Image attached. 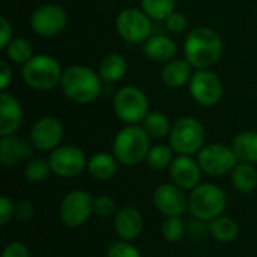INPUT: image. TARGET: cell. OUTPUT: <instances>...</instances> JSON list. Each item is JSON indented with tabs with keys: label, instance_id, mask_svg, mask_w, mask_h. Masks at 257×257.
Here are the masks:
<instances>
[{
	"label": "cell",
	"instance_id": "obj_1",
	"mask_svg": "<svg viewBox=\"0 0 257 257\" xmlns=\"http://www.w3.org/2000/svg\"><path fill=\"white\" fill-rule=\"evenodd\" d=\"M223 53V41L220 35L209 27H197L187 36L184 42L185 60L197 69H208L215 65Z\"/></svg>",
	"mask_w": 257,
	"mask_h": 257
},
{
	"label": "cell",
	"instance_id": "obj_2",
	"mask_svg": "<svg viewBox=\"0 0 257 257\" xmlns=\"http://www.w3.org/2000/svg\"><path fill=\"white\" fill-rule=\"evenodd\" d=\"M60 86L68 99L77 104H89L101 93V77L87 66L75 65L63 71Z\"/></svg>",
	"mask_w": 257,
	"mask_h": 257
},
{
	"label": "cell",
	"instance_id": "obj_3",
	"mask_svg": "<svg viewBox=\"0 0 257 257\" xmlns=\"http://www.w3.org/2000/svg\"><path fill=\"white\" fill-rule=\"evenodd\" d=\"M149 134L143 126L128 125L122 128L113 142V155L122 166H137L143 163L149 154Z\"/></svg>",
	"mask_w": 257,
	"mask_h": 257
},
{
	"label": "cell",
	"instance_id": "obj_4",
	"mask_svg": "<svg viewBox=\"0 0 257 257\" xmlns=\"http://www.w3.org/2000/svg\"><path fill=\"white\" fill-rule=\"evenodd\" d=\"M227 208V196L220 185L205 182L191 190L188 196V211L193 218L211 221L224 214Z\"/></svg>",
	"mask_w": 257,
	"mask_h": 257
},
{
	"label": "cell",
	"instance_id": "obj_5",
	"mask_svg": "<svg viewBox=\"0 0 257 257\" xmlns=\"http://www.w3.org/2000/svg\"><path fill=\"white\" fill-rule=\"evenodd\" d=\"M63 71L51 56L38 54L23 65L21 75L26 84L35 90H51L62 81Z\"/></svg>",
	"mask_w": 257,
	"mask_h": 257
},
{
	"label": "cell",
	"instance_id": "obj_6",
	"mask_svg": "<svg viewBox=\"0 0 257 257\" xmlns=\"http://www.w3.org/2000/svg\"><path fill=\"white\" fill-rule=\"evenodd\" d=\"M206 133L203 125L194 117H181L169 134L170 148L179 155H194L205 146Z\"/></svg>",
	"mask_w": 257,
	"mask_h": 257
},
{
	"label": "cell",
	"instance_id": "obj_7",
	"mask_svg": "<svg viewBox=\"0 0 257 257\" xmlns=\"http://www.w3.org/2000/svg\"><path fill=\"white\" fill-rule=\"evenodd\" d=\"M113 107L116 116L128 125L143 122L149 113V102L145 92L134 86L122 87L114 96Z\"/></svg>",
	"mask_w": 257,
	"mask_h": 257
},
{
	"label": "cell",
	"instance_id": "obj_8",
	"mask_svg": "<svg viewBox=\"0 0 257 257\" xmlns=\"http://www.w3.org/2000/svg\"><path fill=\"white\" fill-rule=\"evenodd\" d=\"M95 197L84 190L69 191L60 202L59 215L66 227H81L93 214Z\"/></svg>",
	"mask_w": 257,
	"mask_h": 257
},
{
	"label": "cell",
	"instance_id": "obj_9",
	"mask_svg": "<svg viewBox=\"0 0 257 257\" xmlns=\"http://www.w3.org/2000/svg\"><path fill=\"white\" fill-rule=\"evenodd\" d=\"M197 163L203 173L209 176H224L232 173L239 161L232 148L223 143H214L202 148L197 154Z\"/></svg>",
	"mask_w": 257,
	"mask_h": 257
},
{
	"label": "cell",
	"instance_id": "obj_10",
	"mask_svg": "<svg viewBox=\"0 0 257 257\" xmlns=\"http://www.w3.org/2000/svg\"><path fill=\"white\" fill-rule=\"evenodd\" d=\"M116 30L125 41L131 44L146 42L152 32L151 17L143 9H123L116 17Z\"/></svg>",
	"mask_w": 257,
	"mask_h": 257
},
{
	"label": "cell",
	"instance_id": "obj_11",
	"mask_svg": "<svg viewBox=\"0 0 257 257\" xmlns=\"http://www.w3.org/2000/svg\"><path fill=\"white\" fill-rule=\"evenodd\" d=\"M87 161L84 152L77 146H59L48 157L51 172L65 179L81 175L87 169Z\"/></svg>",
	"mask_w": 257,
	"mask_h": 257
},
{
	"label": "cell",
	"instance_id": "obj_12",
	"mask_svg": "<svg viewBox=\"0 0 257 257\" xmlns=\"http://www.w3.org/2000/svg\"><path fill=\"white\" fill-rule=\"evenodd\" d=\"M188 84L193 99L203 107H212L218 104L223 96L221 80L211 71L199 69L193 74Z\"/></svg>",
	"mask_w": 257,
	"mask_h": 257
},
{
	"label": "cell",
	"instance_id": "obj_13",
	"mask_svg": "<svg viewBox=\"0 0 257 257\" xmlns=\"http://www.w3.org/2000/svg\"><path fill=\"white\" fill-rule=\"evenodd\" d=\"M152 200L157 211L166 218L182 217L188 211V197L185 196V191L173 182L161 184L157 187Z\"/></svg>",
	"mask_w": 257,
	"mask_h": 257
},
{
	"label": "cell",
	"instance_id": "obj_14",
	"mask_svg": "<svg viewBox=\"0 0 257 257\" xmlns=\"http://www.w3.org/2000/svg\"><path fill=\"white\" fill-rule=\"evenodd\" d=\"M66 12L56 5H44L33 11L30 27L39 36H56L66 26Z\"/></svg>",
	"mask_w": 257,
	"mask_h": 257
},
{
	"label": "cell",
	"instance_id": "obj_15",
	"mask_svg": "<svg viewBox=\"0 0 257 257\" xmlns=\"http://www.w3.org/2000/svg\"><path fill=\"white\" fill-rule=\"evenodd\" d=\"M63 139V125L57 117H41L30 130V143L35 149L48 152L59 148Z\"/></svg>",
	"mask_w": 257,
	"mask_h": 257
},
{
	"label": "cell",
	"instance_id": "obj_16",
	"mask_svg": "<svg viewBox=\"0 0 257 257\" xmlns=\"http://www.w3.org/2000/svg\"><path fill=\"white\" fill-rule=\"evenodd\" d=\"M169 173L175 185H178L184 191H191L200 184L203 172L197 160H193L190 155H179L172 161Z\"/></svg>",
	"mask_w": 257,
	"mask_h": 257
},
{
	"label": "cell",
	"instance_id": "obj_17",
	"mask_svg": "<svg viewBox=\"0 0 257 257\" xmlns=\"http://www.w3.org/2000/svg\"><path fill=\"white\" fill-rule=\"evenodd\" d=\"M114 232L122 241H134L143 232V217L140 211L134 206H123L114 215Z\"/></svg>",
	"mask_w": 257,
	"mask_h": 257
},
{
	"label": "cell",
	"instance_id": "obj_18",
	"mask_svg": "<svg viewBox=\"0 0 257 257\" xmlns=\"http://www.w3.org/2000/svg\"><path fill=\"white\" fill-rule=\"evenodd\" d=\"M23 123V110L20 102L9 93L0 95V136H12Z\"/></svg>",
	"mask_w": 257,
	"mask_h": 257
},
{
	"label": "cell",
	"instance_id": "obj_19",
	"mask_svg": "<svg viewBox=\"0 0 257 257\" xmlns=\"http://www.w3.org/2000/svg\"><path fill=\"white\" fill-rule=\"evenodd\" d=\"M33 145L24 140H20L18 137L5 136L0 140V161L3 166L12 167L21 163L23 160H27L33 154Z\"/></svg>",
	"mask_w": 257,
	"mask_h": 257
},
{
	"label": "cell",
	"instance_id": "obj_20",
	"mask_svg": "<svg viewBox=\"0 0 257 257\" xmlns=\"http://www.w3.org/2000/svg\"><path fill=\"white\" fill-rule=\"evenodd\" d=\"M117 166L119 161L114 155H110L107 152H98L89 158L86 170L96 181H108L116 175Z\"/></svg>",
	"mask_w": 257,
	"mask_h": 257
},
{
	"label": "cell",
	"instance_id": "obj_21",
	"mask_svg": "<svg viewBox=\"0 0 257 257\" xmlns=\"http://www.w3.org/2000/svg\"><path fill=\"white\" fill-rule=\"evenodd\" d=\"M191 77V63L181 59L167 62L161 72L163 83L169 87H182L184 84L190 83Z\"/></svg>",
	"mask_w": 257,
	"mask_h": 257
},
{
	"label": "cell",
	"instance_id": "obj_22",
	"mask_svg": "<svg viewBox=\"0 0 257 257\" xmlns=\"http://www.w3.org/2000/svg\"><path fill=\"white\" fill-rule=\"evenodd\" d=\"M143 53L154 62L163 63L172 60L176 53V44L167 36H152L143 45Z\"/></svg>",
	"mask_w": 257,
	"mask_h": 257
},
{
	"label": "cell",
	"instance_id": "obj_23",
	"mask_svg": "<svg viewBox=\"0 0 257 257\" xmlns=\"http://www.w3.org/2000/svg\"><path fill=\"white\" fill-rule=\"evenodd\" d=\"M232 149L239 163L257 164V133L244 131L232 142Z\"/></svg>",
	"mask_w": 257,
	"mask_h": 257
},
{
	"label": "cell",
	"instance_id": "obj_24",
	"mask_svg": "<svg viewBox=\"0 0 257 257\" xmlns=\"http://www.w3.org/2000/svg\"><path fill=\"white\" fill-rule=\"evenodd\" d=\"M208 232L215 241L227 244V242H232L238 238L239 226L233 218L226 217V215H220V217L208 221Z\"/></svg>",
	"mask_w": 257,
	"mask_h": 257
},
{
	"label": "cell",
	"instance_id": "obj_25",
	"mask_svg": "<svg viewBox=\"0 0 257 257\" xmlns=\"http://www.w3.org/2000/svg\"><path fill=\"white\" fill-rule=\"evenodd\" d=\"M230 175H232V184L236 191L248 194L257 188V170L253 167V164L238 163Z\"/></svg>",
	"mask_w": 257,
	"mask_h": 257
},
{
	"label": "cell",
	"instance_id": "obj_26",
	"mask_svg": "<svg viewBox=\"0 0 257 257\" xmlns=\"http://www.w3.org/2000/svg\"><path fill=\"white\" fill-rule=\"evenodd\" d=\"M128 69L126 60L120 54H108L101 60L99 65V77L104 81L114 83L125 77Z\"/></svg>",
	"mask_w": 257,
	"mask_h": 257
},
{
	"label": "cell",
	"instance_id": "obj_27",
	"mask_svg": "<svg viewBox=\"0 0 257 257\" xmlns=\"http://www.w3.org/2000/svg\"><path fill=\"white\" fill-rule=\"evenodd\" d=\"M143 128L152 139H163L170 134L172 126L169 117L161 111H151L143 120Z\"/></svg>",
	"mask_w": 257,
	"mask_h": 257
},
{
	"label": "cell",
	"instance_id": "obj_28",
	"mask_svg": "<svg viewBox=\"0 0 257 257\" xmlns=\"http://www.w3.org/2000/svg\"><path fill=\"white\" fill-rule=\"evenodd\" d=\"M5 50H6V56L9 57V60L18 65H24L27 60L33 57V48L30 42L23 38H14Z\"/></svg>",
	"mask_w": 257,
	"mask_h": 257
},
{
	"label": "cell",
	"instance_id": "obj_29",
	"mask_svg": "<svg viewBox=\"0 0 257 257\" xmlns=\"http://www.w3.org/2000/svg\"><path fill=\"white\" fill-rule=\"evenodd\" d=\"M173 161V149L167 145H157L149 149L146 163L154 170H164Z\"/></svg>",
	"mask_w": 257,
	"mask_h": 257
},
{
	"label": "cell",
	"instance_id": "obj_30",
	"mask_svg": "<svg viewBox=\"0 0 257 257\" xmlns=\"http://www.w3.org/2000/svg\"><path fill=\"white\" fill-rule=\"evenodd\" d=\"M175 0H142V9L154 20H167L175 12Z\"/></svg>",
	"mask_w": 257,
	"mask_h": 257
},
{
	"label": "cell",
	"instance_id": "obj_31",
	"mask_svg": "<svg viewBox=\"0 0 257 257\" xmlns=\"http://www.w3.org/2000/svg\"><path fill=\"white\" fill-rule=\"evenodd\" d=\"M161 235L167 242H179L187 235V226L181 217H167L161 224Z\"/></svg>",
	"mask_w": 257,
	"mask_h": 257
},
{
	"label": "cell",
	"instance_id": "obj_32",
	"mask_svg": "<svg viewBox=\"0 0 257 257\" xmlns=\"http://www.w3.org/2000/svg\"><path fill=\"white\" fill-rule=\"evenodd\" d=\"M50 173H53L51 167H50V163H48V160H42V158L30 160L26 164V169H24L26 179L30 181V182H35V184L45 181L50 176Z\"/></svg>",
	"mask_w": 257,
	"mask_h": 257
},
{
	"label": "cell",
	"instance_id": "obj_33",
	"mask_svg": "<svg viewBox=\"0 0 257 257\" xmlns=\"http://www.w3.org/2000/svg\"><path fill=\"white\" fill-rule=\"evenodd\" d=\"M116 212V202L107 194H101L93 200V214L101 218H107Z\"/></svg>",
	"mask_w": 257,
	"mask_h": 257
},
{
	"label": "cell",
	"instance_id": "obj_34",
	"mask_svg": "<svg viewBox=\"0 0 257 257\" xmlns=\"http://www.w3.org/2000/svg\"><path fill=\"white\" fill-rule=\"evenodd\" d=\"M105 257H142V254L130 241L120 239L108 247Z\"/></svg>",
	"mask_w": 257,
	"mask_h": 257
},
{
	"label": "cell",
	"instance_id": "obj_35",
	"mask_svg": "<svg viewBox=\"0 0 257 257\" xmlns=\"http://www.w3.org/2000/svg\"><path fill=\"white\" fill-rule=\"evenodd\" d=\"M14 217H15V203L8 196H2L0 197V224L6 226Z\"/></svg>",
	"mask_w": 257,
	"mask_h": 257
},
{
	"label": "cell",
	"instance_id": "obj_36",
	"mask_svg": "<svg viewBox=\"0 0 257 257\" xmlns=\"http://www.w3.org/2000/svg\"><path fill=\"white\" fill-rule=\"evenodd\" d=\"M2 257H30V253H29V248L26 244L15 241V242H9L3 248Z\"/></svg>",
	"mask_w": 257,
	"mask_h": 257
},
{
	"label": "cell",
	"instance_id": "obj_37",
	"mask_svg": "<svg viewBox=\"0 0 257 257\" xmlns=\"http://www.w3.org/2000/svg\"><path fill=\"white\" fill-rule=\"evenodd\" d=\"M166 27L173 33H181L187 29V18L181 12H173L166 20Z\"/></svg>",
	"mask_w": 257,
	"mask_h": 257
},
{
	"label": "cell",
	"instance_id": "obj_38",
	"mask_svg": "<svg viewBox=\"0 0 257 257\" xmlns=\"http://www.w3.org/2000/svg\"><path fill=\"white\" fill-rule=\"evenodd\" d=\"M35 215V208L29 200H20L15 203V217L21 221H29Z\"/></svg>",
	"mask_w": 257,
	"mask_h": 257
},
{
	"label": "cell",
	"instance_id": "obj_39",
	"mask_svg": "<svg viewBox=\"0 0 257 257\" xmlns=\"http://www.w3.org/2000/svg\"><path fill=\"white\" fill-rule=\"evenodd\" d=\"M12 41V27L6 18H0V47L6 48Z\"/></svg>",
	"mask_w": 257,
	"mask_h": 257
},
{
	"label": "cell",
	"instance_id": "obj_40",
	"mask_svg": "<svg viewBox=\"0 0 257 257\" xmlns=\"http://www.w3.org/2000/svg\"><path fill=\"white\" fill-rule=\"evenodd\" d=\"M11 80H12V69L8 65V62L2 60L0 62V90L2 92H5V89L9 86Z\"/></svg>",
	"mask_w": 257,
	"mask_h": 257
}]
</instances>
